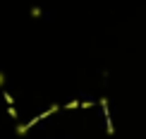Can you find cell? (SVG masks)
Here are the masks:
<instances>
[{"mask_svg":"<svg viewBox=\"0 0 146 139\" xmlns=\"http://www.w3.org/2000/svg\"><path fill=\"white\" fill-rule=\"evenodd\" d=\"M3 84H5V74H3V72H0V86H3Z\"/></svg>","mask_w":146,"mask_h":139,"instance_id":"1","label":"cell"}]
</instances>
